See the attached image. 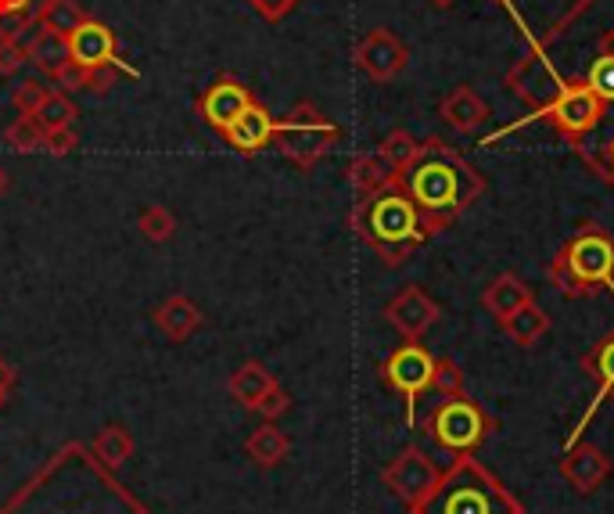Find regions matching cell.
<instances>
[{"label":"cell","instance_id":"2","mask_svg":"<svg viewBox=\"0 0 614 514\" xmlns=\"http://www.w3.org/2000/svg\"><path fill=\"white\" fill-rule=\"evenodd\" d=\"M352 231L378 252V260L385 266H403L432 238L417 205L399 188V180L392 188L371 194V199H356V205H352Z\"/></svg>","mask_w":614,"mask_h":514},{"label":"cell","instance_id":"44","mask_svg":"<svg viewBox=\"0 0 614 514\" xmlns=\"http://www.w3.org/2000/svg\"><path fill=\"white\" fill-rule=\"evenodd\" d=\"M427 4H435V8H450V4H456V0H427Z\"/></svg>","mask_w":614,"mask_h":514},{"label":"cell","instance_id":"34","mask_svg":"<svg viewBox=\"0 0 614 514\" xmlns=\"http://www.w3.org/2000/svg\"><path fill=\"white\" fill-rule=\"evenodd\" d=\"M586 83L601 94L604 104L614 101V54H596V62L590 65V75Z\"/></svg>","mask_w":614,"mask_h":514},{"label":"cell","instance_id":"46","mask_svg":"<svg viewBox=\"0 0 614 514\" xmlns=\"http://www.w3.org/2000/svg\"><path fill=\"white\" fill-rule=\"evenodd\" d=\"M0 374H4V371H0Z\"/></svg>","mask_w":614,"mask_h":514},{"label":"cell","instance_id":"27","mask_svg":"<svg viewBox=\"0 0 614 514\" xmlns=\"http://www.w3.org/2000/svg\"><path fill=\"white\" fill-rule=\"evenodd\" d=\"M94 457L101 464H109V467H119V464H127L133 457V435L122 429V425H109V429H101L98 432V440H94Z\"/></svg>","mask_w":614,"mask_h":514},{"label":"cell","instance_id":"24","mask_svg":"<svg viewBox=\"0 0 614 514\" xmlns=\"http://www.w3.org/2000/svg\"><path fill=\"white\" fill-rule=\"evenodd\" d=\"M26 54L43 75H54L61 65L69 62V40L54 33V29H37L33 40L26 43Z\"/></svg>","mask_w":614,"mask_h":514},{"label":"cell","instance_id":"25","mask_svg":"<svg viewBox=\"0 0 614 514\" xmlns=\"http://www.w3.org/2000/svg\"><path fill=\"white\" fill-rule=\"evenodd\" d=\"M90 14L80 8V0H43L37 11V29H54V33L69 37L76 26H83Z\"/></svg>","mask_w":614,"mask_h":514},{"label":"cell","instance_id":"11","mask_svg":"<svg viewBox=\"0 0 614 514\" xmlns=\"http://www.w3.org/2000/svg\"><path fill=\"white\" fill-rule=\"evenodd\" d=\"M69 40V58L76 65H83L87 72L90 69H104V65H115V69H122L130 75V80H137V72L133 65H127L119 58V40H115V33L104 22H98V19H87L83 26H76L72 33L66 37Z\"/></svg>","mask_w":614,"mask_h":514},{"label":"cell","instance_id":"1","mask_svg":"<svg viewBox=\"0 0 614 514\" xmlns=\"http://www.w3.org/2000/svg\"><path fill=\"white\" fill-rule=\"evenodd\" d=\"M399 188L410 194L417 213L427 226V234H442L456 223V216L471 209L485 194V177L450 148L442 138L421 141L417 155L399 170Z\"/></svg>","mask_w":614,"mask_h":514},{"label":"cell","instance_id":"33","mask_svg":"<svg viewBox=\"0 0 614 514\" xmlns=\"http://www.w3.org/2000/svg\"><path fill=\"white\" fill-rule=\"evenodd\" d=\"M48 83H40V80H22L19 87L11 90V104H14V112L19 115H37L40 112V104L43 98H48Z\"/></svg>","mask_w":614,"mask_h":514},{"label":"cell","instance_id":"39","mask_svg":"<svg viewBox=\"0 0 614 514\" xmlns=\"http://www.w3.org/2000/svg\"><path fill=\"white\" fill-rule=\"evenodd\" d=\"M288 411H291V396H288V392H284L281 385L273 389L270 396L255 406V414H259V417H266V421H278V417H284Z\"/></svg>","mask_w":614,"mask_h":514},{"label":"cell","instance_id":"41","mask_svg":"<svg viewBox=\"0 0 614 514\" xmlns=\"http://www.w3.org/2000/svg\"><path fill=\"white\" fill-rule=\"evenodd\" d=\"M596 54H614V29H607V33L596 40Z\"/></svg>","mask_w":614,"mask_h":514},{"label":"cell","instance_id":"18","mask_svg":"<svg viewBox=\"0 0 614 514\" xmlns=\"http://www.w3.org/2000/svg\"><path fill=\"white\" fill-rule=\"evenodd\" d=\"M151 321H155V327L169 342H188L194 331L205 327V313L188 295H169L151 310Z\"/></svg>","mask_w":614,"mask_h":514},{"label":"cell","instance_id":"38","mask_svg":"<svg viewBox=\"0 0 614 514\" xmlns=\"http://www.w3.org/2000/svg\"><path fill=\"white\" fill-rule=\"evenodd\" d=\"M87 75H90V72H87L83 65H76L72 58H69V62L61 65V69L51 75V80H54L58 90H66V94H76V90H87Z\"/></svg>","mask_w":614,"mask_h":514},{"label":"cell","instance_id":"45","mask_svg":"<svg viewBox=\"0 0 614 514\" xmlns=\"http://www.w3.org/2000/svg\"><path fill=\"white\" fill-rule=\"evenodd\" d=\"M500 4H511V0H500Z\"/></svg>","mask_w":614,"mask_h":514},{"label":"cell","instance_id":"35","mask_svg":"<svg viewBox=\"0 0 614 514\" xmlns=\"http://www.w3.org/2000/svg\"><path fill=\"white\" fill-rule=\"evenodd\" d=\"M80 148V133L76 127H58V130H43V151L48 155H72V151Z\"/></svg>","mask_w":614,"mask_h":514},{"label":"cell","instance_id":"14","mask_svg":"<svg viewBox=\"0 0 614 514\" xmlns=\"http://www.w3.org/2000/svg\"><path fill=\"white\" fill-rule=\"evenodd\" d=\"M611 467L614 464H611V457H607L601 446L578 440L575 446L564 450V457H561V478L575 493L590 496V493H596L611 478Z\"/></svg>","mask_w":614,"mask_h":514},{"label":"cell","instance_id":"36","mask_svg":"<svg viewBox=\"0 0 614 514\" xmlns=\"http://www.w3.org/2000/svg\"><path fill=\"white\" fill-rule=\"evenodd\" d=\"M29 62L26 43L19 37H0V75H14Z\"/></svg>","mask_w":614,"mask_h":514},{"label":"cell","instance_id":"12","mask_svg":"<svg viewBox=\"0 0 614 514\" xmlns=\"http://www.w3.org/2000/svg\"><path fill=\"white\" fill-rule=\"evenodd\" d=\"M442 316L439 302L427 295L421 284H406L389 306H385V321L403 335L406 342H421L427 335V327H435V321Z\"/></svg>","mask_w":614,"mask_h":514},{"label":"cell","instance_id":"28","mask_svg":"<svg viewBox=\"0 0 614 514\" xmlns=\"http://www.w3.org/2000/svg\"><path fill=\"white\" fill-rule=\"evenodd\" d=\"M76 119H80V109H76L72 94L66 90H48V98H43L40 112H37V123L43 130H58V127H76Z\"/></svg>","mask_w":614,"mask_h":514},{"label":"cell","instance_id":"21","mask_svg":"<svg viewBox=\"0 0 614 514\" xmlns=\"http://www.w3.org/2000/svg\"><path fill=\"white\" fill-rule=\"evenodd\" d=\"M482 302H485V310L496 316V321H506V316L517 313L521 306L535 302V289H529V284L521 281L517 274H511V270H506V274H500L493 284H489Z\"/></svg>","mask_w":614,"mask_h":514},{"label":"cell","instance_id":"37","mask_svg":"<svg viewBox=\"0 0 614 514\" xmlns=\"http://www.w3.org/2000/svg\"><path fill=\"white\" fill-rule=\"evenodd\" d=\"M302 0H249V8L266 22H284L291 11H295Z\"/></svg>","mask_w":614,"mask_h":514},{"label":"cell","instance_id":"13","mask_svg":"<svg viewBox=\"0 0 614 514\" xmlns=\"http://www.w3.org/2000/svg\"><path fill=\"white\" fill-rule=\"evenodd\" d=\"M582 371H586V377L596 385V396H593V403L586 406V414L578 417V425L567 432V443H564V450L567 446H575L582 435H586V429H590V421L596 417V411H601V403L607 400V396H614V331H607V335L596 342V345H590V353L582 356Z\"/></svg>","mask_w":614,"mask_h":514},{"label":"cell","instance_id":"30","mask_svg":"<svg viewBox=\"0 0 614 514\" xmlns=\"http://www.w3.org/2000/svg\"><path fill=\"white\" fill-rule=\"evenodd\" d=\"M4 141L14 151H43V127L37 123V115H19L4 130Z\"/></svg>","mask_w":614,"mask_h":514},{"label":"cell","instance_id":"22","mask_svg":"<svg viewBox=\"0 0 614 514\" xmlns=\"http://www.w3.org/2000/svg\"><path fill=\"white\" fill-rule=\"evenodd\" d=\"M244 453H249V461L255 467H278L291 453V440H288V432L278 429V421H266V425H259L249 440H244Z\"/></svg>","mask_w":614,"mask_h":514},{"label":"cell","instance_id":"43","mask_svg":"<svg viewBox=\"0 0 614 514\" xmlns=\"http://www.w3.org/2000/svg\"><path fill=\"white\" fill-rule=\"evenodd\" d=\"M607 180H614V138L607 144Z\"/></svg>","mask_w":614,"mask_h":514},{"label":"cell","instance_id":"7","mask_svg":"<svg viewBox=\"0 0 614 514\" xmlns=\"http://www.w3.org/2000/svg\"><path fill=\"white\" fill-rule=\"evenodd\" d=\"M607 112V104L601 101V94L586 83V80H564L554 98L535 109V115L529 119H546L567 144H575L582 151V141L601 127V119Z\"/></svg>","mask_w":614,"mask_h":514},{"label":"cell","instance_id":"19","mask_svg":"<svg viewBox=\"0 0 614 514\" xmlns=\"http://www.w3.org/2000/svg\"><path fill=\"white\" fill-rule=\"evenodd\" d=\"M349 180L356 188V199H371V194L392 188L399 180V170L381 155V151H366V155H356L349 165Z\"/></svg>","mask_w":614,"mask_h":514},{"label":"cell","instance_id":"42","mask_svg":"<svg viewBox=\"0 0 614 514\" xmlns=\"http://www.w3.org/2000/svg\"><path fill=\"white\" fill-rule=\"evenodd\" d=\"M8 188H11V177H8L4 165H0V199H4V194H8Z\"/></svg>","mask_w":614,"mask_h":514},{"label":"cell","instance_id":"9","mask_svg":"<svg viewBox=\"0 0 614 514\" xmlns=\"http://www.w3.org/2000/svg\"><path fill=\"white\" fill-rule=\"evenodd\" d=\"M442 472H446V467L427 457L421 446H406L395 453V461H389V467L381 472V482L413 511L435 493Z\"/></svg>","mask_w":614,"mask_h":514},{"label":"cell","instance_id":"5","mask_svg":"<svg viewBox=\"0 0 614 514\" xmlns=\"http://www.w3.org/2000/svg\"><path fill=\"white\" fill-rule=\"evenodd\" d=\"M493 432H496V417L474 396H467V392L442 396V403L424 417V435L453 461L474 457Z\"/></svg>","mask_w":614,"mask_h":514},{"label":"cell","instance_id":"17","mask_svg":"<svg viewBox=\"0 0 614 514\" xmlns=\"http://www.w3.org/2000/svg\"><path fill=\"white\" fill-rule=\"evenodd\" d=\"M439 115H442V123H446L450 130H456V133H479L489 119H493V109H489L479 90L460 83L439 101Z\"/></svg>","mask_w":614,"mask_h":514},{"label":"cell","instance_id":"32","mask_svg":"<svg viewBox=\"0 0 614 514\" xmlns=\"http://www.w3.org/2000/svg\"><path fill=\"white\" fill-rule=\"evenodd\" d=\"M432 389H435V392H442V396H460V392H467L464 371H460L450 356H435V377H432Z\"/></svg>","mask_w":614,"mask_h":514},{"label":"cell","instance_id":"26","mask_svg":"<svg viewBox=\"0 0 614 514\" xmlns=\"http://www.w3.org/2000/svg\"><path fill=\"white\" fill-rule=\"evenodd\" d=\"M43 0H0V37H26L37 26Z\"/></svg>","mask_w":614,"mask_h":514},{"label":"cell","instance_id":"31","mask_svg":"<svg viewBox=\"0 0 614 514\" xmlns=\"http://www.w3.org/2000/svg\"><path fill=\"white\" fill-rule=\"evenodd\" d=\"M417 148H421V141L413 138L410 130H392L389 138L381 141V148H378V151H381V155H385V159L395 165V170H403V165H410V159L417 155Z\"/></svg>","mask_w":614,"mask_h":514},{"label":"cell","instance_id":"8","mask_svg":"<svg viewBox=\"0 0 614 514\" xmlns=\"http://www.w3.org/2000/svg\"><path fill=\"white\" fill-rule=\"evenodd\" d=\"M381 377L392 392H399L406 403V425H417V400L432 389L435 377V356L421 342H406L381 364Z\"/></svg>","mask_w":614,"mask_h":514},{"label":"cell","instance_id":"4","mask_svg":"<svg viewBox=\"0 0 614 514\" xmlns=\"http://www.w3.org/2000/svg\"><path fill=\"white\" fill-rule=\"evenodd\" d=\"M550 284L564 299H590L596 292L614 295V238L601 226H582L550 260Z\"/></svg>","mask_w":614,"mask_h":514},{"label":"cell","instance_id":"10","mask_svg":"<svg viewBox=\"0 0 614 514\" xmlns=\"http://www.w3.org/2000/svg\"><path fill=\"white\" fill-rule=\"evenodd\" d=\"M352 58H356V69L371 75L374 83H392L410 65V48L392 29L378 26L352 48Z\"/></svg>","mask_w":614,"mask_h":514},{"label":"cell","instance_id":"23","mask_svg":"<svg viewBox=\"0 0 614 514\" xmlns=\"http://www.w3.org/2000/svg\"><path fill=\"white\" fill-rule=\"evenodd\" d=\"M500 327L506 339L521 345V350H532V345L550 331V313L535 306V302H529V306H521L517 313L506 316V321H500Z\"/></svg>","mask_w":614,"mask_h":514},{"label":"cell","instance_id":"16","mask_svg":"<svg viewBox=\"0 0 614 514\" xmlns=\"http://www.w3.org/2000/svg\"><path fill=\"white\" fill-rule=\"evenodd\" d=\"M223 141L238 151V155H259V151L273 148L278 141V119L270 115L266 104L252 101L234 123L223 130Z\"/></svg>","mask_w":614,"mask_h":514},{"label":"cell","instance_id":"40","mask_svg":"<svg viewBox=\"0 0 614 514\" xmlns=\"http://www.w3.org/2000/svg\"><path fill=\"white\" fill-rule=\"evenodd\" d=\"M119 72H122V69H115V65L90 69V75H87V90H90V94H109V90L119 83ZM122 75H127V72H122Z\"/></svg>","mask_w":614,"mask_h":514},{"label":"cell","instance_id":"15","mask_svg":"<svg viewBox=\"0 0 614 514\" xmlns=\"http://www.w3.org/2000/svg\"><path fill=\"white\" fill-rule=\"evenodd\" d=\"M252 101H255L252 90L244 87L241 80H234V75H220V80L209 83L205 94L198 98V115H202L217 133H223L244 109H249Z\"/></svg>","mask_w":614,"mask_h":514},{"label":"cell","instance_id":"3","mask_svg":"<svg viewBox=\"0 0 614 514\" xmlns=\"http://www.w3.org/2000/svg\"><path fill=\"white\" fill-rule=\"evenodd\" d=\"M410 514H525V507L482 461L456 457L442 472L435 493Z\"/></svg>","mask_w":614,"mask_h":514},{"label":"cell","instance_id":"20","mask_svg":"<svg viewBox=\"0 0 614 514\" xmlns=\"http://www.w3.org/2000/svg\"><path fill=\"white\" fill-rule=\"evenodd\" d=\"M273 389H278V377L259 364V360H244V364L230 374V396H234L244 411H255Z\"/></svg>","mask_w":614,"mask_h":514},{"label":"cell","instance_id":"6","mask_svg":"<svg viewBox=\"0 0 614 514\" xmlns=\"http://www.w3.org/2000/svg\"><path fill=\"white\" fill-rule=\"evenodd\" d=\"M338 141H342V127L331 123L313 101H299L278 123V141L273 144L288 162H295L302 173H310L320 159L331 155Z\"/></svg>","mask_w":614,"mask_h":514},{"label":"cell","instance_id":"29","mask_svg":"<svg viewBox=\"0 0 614 514\" xmlns=\"http://www.w3.org/2000/svg\"><path fill=\"white\" fill-rule=\"evenodd\" d=\"M137 231H141L144 241H151V245H165V241L177 234V216H173V209H165L162 202L148 205L144 213L137 216Z\"/></svg>","mask_w":614,"mask_h":514}]
</instances>
